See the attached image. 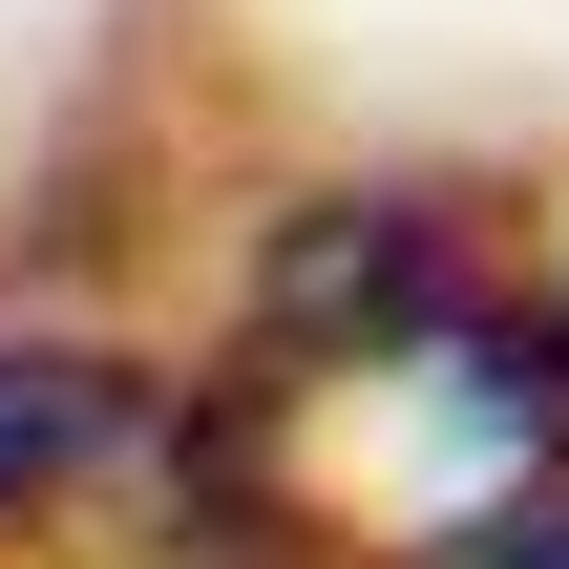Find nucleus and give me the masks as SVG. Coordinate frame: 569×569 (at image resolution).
Returning a JSON list of instances; mask_svg holds the SVG:
<instances>
[{"label": "nucleus", "instance_id": "nucleus-1", "mask_svg": "<svg viewBox=\"0 0 569 569\" xmlns=\"http://www.w3.org/2000/svg\"><path fill=\"white\" fill-rule=\"evenodd\" d=\"M106 443H127V380H106V359H42V338H0V507L84 486Z\"/></svg>", "mask_w": 569, "mask_h": 569}, {"label": "nucleus", "instance_id": "nucleus-2", "mask_svg": "<svg viewBox=\"0 0 569 569\" xmlns=\"http://www.w3.org/2000/svg\"><path fill=\"white\" fill-rule=\"evenodd\" d=\"M401 569H569V507H486V528H443V549H401Z\"/></svg>", "mask_w": 569, "mask_h": 569}]
</instances>
